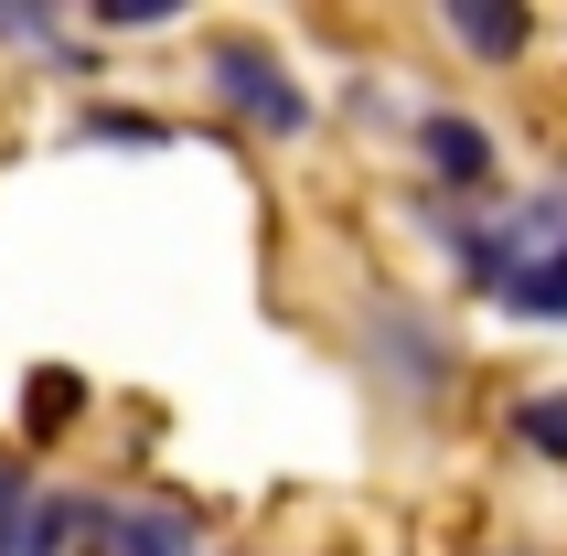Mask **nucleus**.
Segmentation results:
<instances>
[{
    "mask_svg": "<svg viewBox=\"0 0 567 556\" xmlns=\"http://www.w3.org/2000/svg\"><path fill=\"white\" fill-rule=\"evenodd\" d=\"M504 310H514V321H567V247H546L536 268L514 278V289H504Z\"/></svg>",
    "mask_w": 567,
    "mask_h": 556,
    "instance_id": "423d86ee",
    "label": "nucleus"
},
{
    "mask_svg": "<svg viewBox=\"0 0 567 556\" xmlns=\"http://www.w3.org/2000/svg\"><path fill=\"white\" fill-rule=\"evenodd\" d=\"M204 75H215V96H225L247 128H268V140H300V128H311V86H300L268 43H247V32H215Z\"/></svg>",
    "mask_w": 567,
    "mask_h": 556,
    "instance_id": "f257e3e1",
    "label": "nucleus"
},
{
    "mask_svg": "<svg viewBox=\"0 0 567 556\" xmlns=\"http://www.w3.org/2000/svg\"><path fill=\"white\" fill-rule=\"evenodd\" d=\"M107 556H204V525L183 503H128V514H107Z\"/></svg>",
    "mask_w": 567,
    "mask_h": 556,
    "instance_id": "20e7f679",
    "label": "nucleus"
},
{
    "mask_svg": "<svg viewBox=\"0 0 567 556\" xmlns=\"http://www.w3.org/2000/svg\"><path fill=\"white\" fill-rule=\"evenodd\" d=\"M417 151H429V172H440L450 193H493V128L482 119L440 107V119H417Z\"/></svg>",
    "mask_w": 567,
    "mask_h": 556,
    "instance_id": "7ed1b4c3",
    "label": "nucleus"
},
{
    "mask_svg": "<svg viewBox=\"0 0 567 556\" xmlns=\"http://www.w3.org/2000/svg\"><path fill=\"white\" fill-rule=\"evenodd\" d=\"M86 140H161V119H128V107H96Z\"/></svg>",
    "mask_w": 567,
    "mask_h": 556,
    "instance_id": "1a4fd4ad",
    "label": "nucleus"
},
{
    "mask_svg": "<svg viewBox=\"0 0 567 556\" xmlns=\"http://www.w3.org/2000/svg\"><path fill=\"white\" fill-rule=\"evenodd\" d=\"M514 439L536 461H567V397H514Z\"/></svg>",
    "mask_w": 567,
    "mask_h": 556,
    "instance_id": "0eeeda50",
    "label": "nucleus"
},
{
    "mask_svg": "<svg viewBox=\"0 0 567 556\" xmlns=\"http://www.w3.org/2000/svg\"><path fill=\"white\" fill-rule=\"evenodd\" d=\"M450 43L482 54V64H514L525 43H536V22H525L514 0H450Z\"/></svg>",
    "mask_w": 567,
    "mask_h": 556,
    "instance_id": "39448f33",
    "label": "nucleus"
},
{
    "mask_svg": "<svg viewBox=\"0 0 567 556\" xmlns=\"http://www.w3.org/2000/svg\"><path fill=\"white\" fill-rule=\"evenodd\" d=\"M64 406H75V374H32V429H43V418H64Z\"/></svg>",
    "mask_w": 567,
    "mask_h": 556,
    "instance_id": "9d476101",
    "label": "nucleus"
},
{
    "mask_svg": "<svg viewBox=\"0 0 567 556\" xmlns=\"http://www.w3.org/2000/svg\"><path fill=\"white\" fill-rule=\"evenodd\" d=\"M86 535H107V503H86V493H43V503H22V514L0 525V556H75Z\"/></svg>",
    "mask_w": 567,
    "mask_h": 556,
    "instance_id": "f03ea898",
    "label": "nucleus"
},
{
    "mask_svg": "<svg viewBox=\"0 0 567 556\" xmlns=\"http://www.w3.org/2000/svg\"><path fill=\"white\" fill-rule=\"evenodd\" d=\"M96 22H107V32H161V22H172V0H107Z\"/></svg>",
    "mask_w": 567,
    "mask_h": 556,
    "instance_id": "6e6552de",
    "label": "nucleus"
}]
</instances>
